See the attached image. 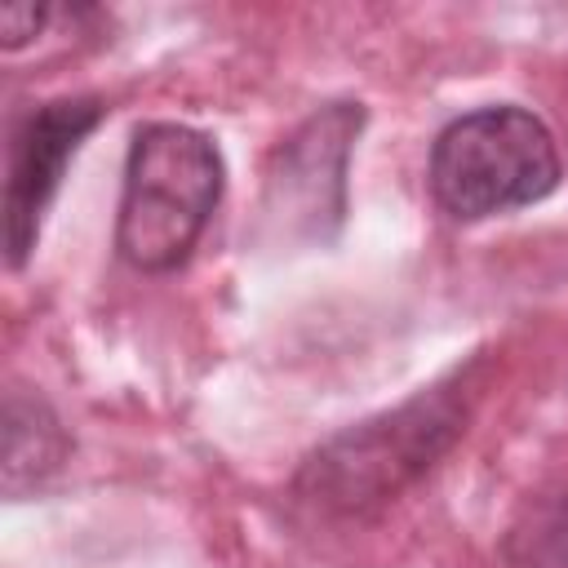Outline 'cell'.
Masks as SVG:
<instances>
[{
  "label": "cell",
  "instance_id": "1",
  "mask_svg": "<svg viewBox=\"0 0 568 568\" xmlns=\"http://www.w3.org/2000/svg\"><path fill=\"white\" fill-rule=\"evenodd\" d=\"M470 417V368L426 386L390 413H377L324 439L297 470V493L337 515H364L426 475Z\"/></svg>",
  "mask_w": 568,
  "mask_h": 568
},
{
  "label": "cell",
  "instance_id": "2",
  "mask_svg": "<svg viewBox=\"0 0 568 568\" xmlns=\"http://www.w3.org/2000/svg\"><path fill=\"white\" fill-rule=\"evenodd\" d=\"M222 200L217 146L173 120L142 124L124 164L115 248L138 271H173L191 257L204 222Z\"/></svg>",
  "mask_w": 568,
  "mask_h": 568
},
{
  "label": "cell",
  "instance_id": "3",
  "mask_svg": "<svg viewBox=\"0 0 568 568\" xmlns=\"http://www.w3.org/2000/svg\"><path fill=\"white\" fill-rule=\"evenodd\" d=\"M559 186V146L524 106H479L430 146V191L457 222L546 200Z\"/></svg>",
  "mask_w": 568,
  "mask_h": 568
},
{
  "label": "cell",
  "instance_id": "4",
  "mask_svg": "<svg viewBox=\"0 0 568 568\" xmlns=\"http://www.w3.org/2000/svg\"><path fill=\"white\" fill-rule=\"evenodd\" d=\"M364 106L328 102L311 120H302L288 142L275 151L262 191V217L284 240H320L328 244L346 213V164L359 138Z\"/></svg>",
  "mask_w": 568,
  "mask_h": 568
},
{
  "label": "cell",
  "instance_id": "5",
  "mask_svg": "<svg viewBox=\"0 0 568 568\" xmlns=\"http://www.w3.org/2000/svg\"><path fill=\"white\" fill-rule=\"evenodd\" d=\"M98 98H58L36 111L13 129L9 142V173H4V248L9 266H22L36 248L40 222L49 200L58 195V182L80 151V142L98 129L102 120Z\"/></svg>",
  "mask_w": 568,
  "mask_h": 568
},
{
  "label": "cell",
  "instance_id": "6",
  "mask_svg": "<svg viewBox=\"0 0 568 568\" xmlns=\"http://www.w3.org/2000/svg\"><path fill=\"white\" fill-rule=\"evenodd\" d=\"M67 457V435L40 395L9 390L4 399V493L18 497L44 484Z\"/></svg>",
  "mask_w": 568,
  "mask_h": 568
},
{
  "label": "cell",
  "instance_id": "7",
  "mask_svg": "<svg viewBox=\"0 0 568 568\" xmlns=\"http://www.w3.org/2000/svg\"><path fill=\"white\" fill-rule=\"evenodd\" d=\"M515 568H568V484L524 506L506 537Z\"/></svg>",
  "mask_w": 568,
  "mask_h": 568
},
{
  "label": "cell",
  "instance_id": "8",
  "mask_svg": "<svg viewBox=\"0 0 568 568\" xmlns=\"http://www.w3.org/2000/svg\"><path fill=\"white\" fill-rule=\"evenodd\" d=\"M44 18H49L44 4H4V9H0V44H4V49L27 44V40L44 27Z\"/></svg>",
  "mask_w": 568,
  "mask_h": 568
}]
</instances>
